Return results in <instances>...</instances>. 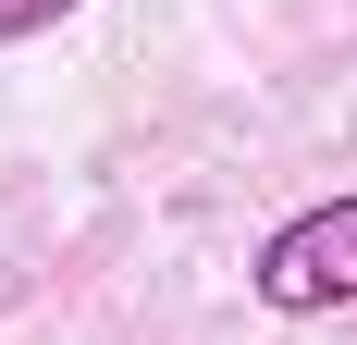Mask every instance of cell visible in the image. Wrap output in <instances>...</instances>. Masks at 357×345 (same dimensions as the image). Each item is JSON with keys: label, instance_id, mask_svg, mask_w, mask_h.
I'll list each match as a JSON object with an SVG mask.
<instances>
[{"label": "cell", "instance_id": "1", "mask_svg": "<svg viewBox=\"0 0 357 345\" xmlns=\"http://www.w3.org/2000/svg\"><path fill=\"white\" fill-rule=\"evenodd\" d=\"M259 309L271 321H321V309H357V198H321L296 210L284 235L259 247Z\"/></svg>", "mask_w": 357, "mask_h": 345}, {"label": "cell", "instance_id": "2", "mask_svg": "<svg viewBox=\"0 0 357 345\" xmlns=\"http://www.w3.org/2000/svg\"><path fill=\"white\" fill-rule=\"evenodd\" d=\"M62 13H74V0H0V50H25V37H50Z\"/></svg>", "mask_w": 357, "mask_h": 345}]
</instances>
